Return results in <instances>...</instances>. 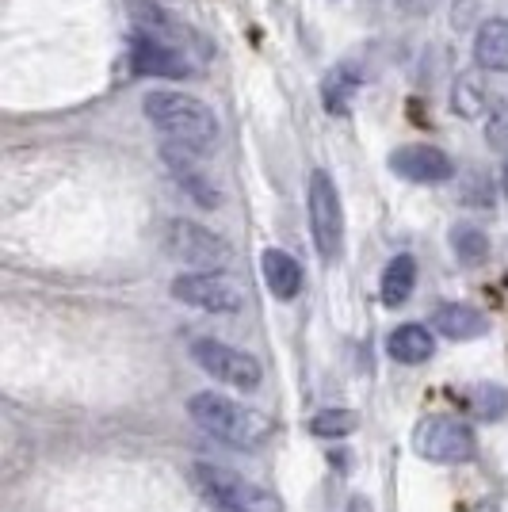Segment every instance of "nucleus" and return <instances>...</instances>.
Listing matches in <instances>:
<instances>
[{
	"instance_id": "f257e3e1",
	"label": "nucleus",
	"mask_w": 508,
	"mask_h": 512,
	"mask_svg": "<svg viewBox=\"0 0 508 512\" xmlns=\"http://www.w3.org/2000/svg\"><path fill=\"white\" fill-rule=\"evenodd\" d=\"M142 111L149 123L165 134V142H180L199 153L218 146V115L199 96L176 92V88H153L142 100Z\"/></svg>"
},
{
	"instance_id": "f03ea898",
	"label": "nucleus",
	"mask_w": 508,
	"mask_h": 512,
	"mask_svg": "<svg viewBox=\"0 0 508 512\" xmlns=\"http://www.w3.org/2000/svg\"><path fill=\"white\" fill-rule=\"evenodd\" d=\"M191 421L218 436L222 444H233V448H256L268 440V417H260L256 409H245L241 402H233L226 394H214V390H203L188 402Z\"/></svg>"
},
{
	"instance_id": "7ed1b4c3",
	"label": "nucleus",
	"mask_w": 508,
	"mask_h": 512,
	"mask_svg": "<svg viewBox=\"0 0 508 512\" xmlns=\"http://www.w3.org/2000/svg\"><path fill=\"white\" fill-rule=\"evenodd\" d=\"M191 482L218 512H283L272 490H264V486H256V482L226 467H214V463H195Z\"/></svg>"
},
{
	"instance_id": "20e7f679",
	"label": "nucleus",
	"mask_w": 508,
	"mask_h": 512,
	"mask_svg": "<svg viewBox=\"0 0 508 512\" xmlns=\"http://www.w3.org/2000/svg\"><path fill=\"white\" fill-rule=\"evenodd\" d=\"M165 253L180 264H191L199 272H222L230 268L233 249L218 234H211L207 226L188 222V218H172L165 222Z\"/></svg>"
},
{
	"instance_id": "39448f33",
	"label": "nucleus",
	"mask_w": 508,
	"mask_h": 512,
	"mask_svg": "<svg viewBox=\"0 0 508 512\" xmlns=\"http://www.w3.org/2000/svg\"><path fill=\"white\" fill-rule=\"evenodd\" d=\"M413 451L428 463H470L478 455V436L459 417H424L413 428Z\"/></svg>"
},
{
	"instance_id": "423d86ee",
	"label": "nucleus",
	"mask_w": 508,
	"mask_h": 512,
	"mask_svg": "<svg viewBox=\"0 0 508 512\" xmlns=\"http://www.w3.org/2000/svg\"><path fill=\"white\" fill-rule=\"evenodd\" d=\"M306 207H310V234H314L321 260H337L344 249V207H340L337 184L329 180V172H310Z\"/></svg>"
},
{
	"instance_id": "0eeeda50",
	"label": "nucleus",
	"mask_w": 508,
	"mask_h": 512,
	"mask_svg": "<svg viewBox=\"0 0 508 512\" xmlns=\"http://www.w3.org/2000/svg\"><path fill=\"white\" fill-rule=\"evenodd\" d=\"M172 299L195 306V310H207V314H237L245 306L241 287L226 272H199V268L172 279Z\"/></svg>"
},
{
	"instance_id": "6e6552de",
	"label": "nucleus",
	"mask_w": 508,
	"mask_h": 512,
	"mask_svg": "<svg viewBox=\"0 0 508 512\" xmlns=\"http://www.w3.org/2000/svg\"><path fill=\"white\" fill-rule=\"evenodd\" d=\"M191 360L199 363L211 379L233 386V390H256L260 379H264L260 363H256L249 352L230 348V344H222V341H195L191 344Z\"/></svg>"
},
{
	"instance_id": "1a4fd4ad",
	"label": "nucleus",
	"mask_w": 508,
	"mask_h": 512,
	"mask_svg": "<svg viewBox=\"0 0 508 512\" xmlns=\"http://www.w3.org/2000/svg\"><path fill=\"white\" fill-rule=\"evenodd\" d=\"M130 62H134L138 73H146V77H176V81L191 77V65L180 54V46L161 39V35H149L142 27L130 35Z\"/></svg>"
},
{
	"instance_id": "9d476101",
	"label": "nucleus",
	"mask_w": 508,
	"mask_h": 512,
	"mask_svg": "<svg viewBox=\"0 0 508 512\" xmlns=\"http://www.w3.org/2000/svg\"><path fill=\"white\" fill-rule=\"evenodd\" d=\"M390 169L413 184H444L455 176V161L444 150L417 142V146H402V150L390 153Z\"/></svg>"
},
{
	"instance_id": "9b49d317",
	"label": "nucleus",
	"mask_w": 508,
	"mask_h": 512,
	"mask_svg": "<svg viewBox=\"0 0 508 512\" xmlns=\"http://www.w3.org/2000/svg\"><path fill=\"white\" fill-rule=\"evenodd\" d=\"M482 73L486 69H466L451 81V111L459 119H482L486 111H493V92Z\"/></svg>"
},
{
	"instance_id": "f8f14e48",
	"label": "nucleus",
	"mask_w": 508,
	"mask_h": 512,
	"mask_svg": "<svg viewBox=\"0 0 508 512\" xmlns=\"http://www.w3.org/2000/svg\"><path fill=\"white\" fill-rule=\"evenodd\" d=\"M432 325L444 333L447 341H474V337H486L489 318L482 314V310L466 306V302H447V306L436 310Z\"/></svg>"
},
{
	"instance_id": "ddd939ff",
	"label": "nucleus",
	"mask_w": 508,
	"mask_h": 512,
	"mask_svg": "<svg viewBox=\"0 0 508 512\" xmlns=\"http://www.w3.org/2000/svg\"><path fill=\"white\" fill-rule=\"evenodd\" d=\"M260 272H264L268 291L279 302H291L302 291V268H298L295 256L283 253V249H268V253L260 256Z\"/></svg>"
},
{
	"instance_id": "4468645a",
	"label": "nucleus",
	"mask_w": 508,
	"mask_h": 512,
	"mask_svg": "<svg viewBox=\"0 0 508 512\" xmlns=\"http://www.w3.org/2000/svg\"><path fill=\"white\" fill-rule=\"evenodd\" d=\"M474 62L486 73H508V20H486L474 35Z\"/></svg>"
},
{
	"instance_id": "2eb2a0df",
	"label": "nucleus",
	"mask_w": 508,
	"mask_h": 512,
	"mask_svg": "<svg viewBox=\"0 0 508 512\" xmlns=\"http://www.w3.org/2000/svg\"><path fill=\"white\" fill-rule=\"evenodd\" d=\"M360 85H363V73L356 65H337V69H329L325 81H321V104H325V111H329V115H348Z\"/></svg>"
},
{
	"instance_id": "dca6fc26",
	"label": "nucleus",
	"mask_w": 508,
	"mask_h": 512,
	"mask_svg": "<svg viewBox=\"0 0 508 512\" xmlns=\"http://www.w3.org/2000/svg\"><path fill=\"white\" fill-rule=\"evenodd\" d=\"M413 287H417V260H413L409 253L394 256V260L386 264L382 283H379L382 306H390V310L405 306V302H409V295H413Z\"/></svg>"
},
{
	"instance_id": "f3484780",
	"label": "nucleus",
	"mask_w": 508,
	"mask_h": 512,
	"mask_svg": "<svg viewBox=\"0 0 508 512\" xmlns=\"http://www.w3.org/2000/svg\"><path fill=\"white\" fill-rule=\"evenodd\" d=\"M386 352L398 363H424L432 352H436V341L424 325H398L386 341Z\"/></svg>"
},
{
	"instance_id": "a211bd4d",
	"label": "nucleus",
	"mask_w": 508,
	"mask_h": 512,
	"mask_svg": "<svg viewBox=\"0 0 508 512\" xmlns=\"http://www.w3.org/2000/svg\"><path fill=\"white\" fill-rule=\"evenodd\" d=\"M451 253L459 256V264H466V268H478L489 256V237L478 226L459 222V226H451Z\"/></svg>"
},
{
	"instance_id": "6ab92c4d",
	"label": "nucleus",
	"mask_w": 508,
	"mask_h": 512,
	"mask_svg": "<svg viewBox=\"0 0 508 512\" xmlns=\"http://www.w3.org/2000/svg\"><path fill=\"white\" fill-rule=\"evenodd\" d=\"M466 402H470V409H474L482 421H501V417L508 413V390L497 383H482L470 390Z\"/></svg>"
},
{
	"instance_id": "aec40b11",
	"label": "nucleus",
	"mask_w": 508,
	"mask_h": 512,
	"mask_svg": "<svg viewBox=\"0 0 508 512\" xmlns=\"http://www.w3.org/2000/svg\"><path fill=\"white\" fill-rule=\"evenodd\" d=\"M356 413L352 409H321L318 417L310 421V432L321 436V440H340V436H348V432H356Z\"/></svg>"
},
{
	"instance_id": "412c9836",
	"label": "nucleus",
	"mask_w": 508,
	"mask_h": 512,
	"mask_svg": "<svg viewBox=\"0 0 508 512\" xmlns=\"http://www.w3.org/2000/svg\"><path fill=\"white\" fill-rule=\"evenodd\" d=\"M501 188H505V195H508V161H505V176H501Z\"/></svg>"
}]
</instances>
